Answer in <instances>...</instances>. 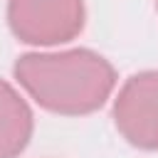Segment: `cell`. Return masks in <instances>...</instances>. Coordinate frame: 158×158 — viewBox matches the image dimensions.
Masks as SVG:
<instances>
[{
    "mask_svg": "<svg viewBox=\"0 0 158 158\" xmlns=\"http://www.w3.org/2000/svg\"><path fill=\"white\" fill-rule=\"evenodd\" d=\"M12 77L37 106L59 116L94 114L116 86L114 64L86 47L20 54Z\"/></svg>",
    "mask_w": 158,
    "mask_h": 158,
    "instance_id": "1",
    "label": "cell"
},
{
    "mask_svg": "<svg viewBox=\"0 0 158 158\" xmlns=\"http://www.w3.org/2000/svg\"><path fill=\"white\" fill-rule=\"evenodd\" d=\"M84 0H7L10 32L32 47H54L81 35Z\"/></svg>",
    "mask_w": 158,
    "mask_h": 158,
    "instance_id": "2",
    "label": "cell"
},
{
    "mask_svg": "<svg viewBox=\"0 0 158 158\" xmlns=\"http://www.w3.org/2000/svg\"><path fill=\"white\" fill-rule=\"evenodd\" d=\"M116 131L141 151L158 148V69L131 74L111 106Z\"/></svg>",
    "mask_w": 158,
    "mask_h": 158,
    "instance_id": "3",
    "label": "cell"
},
{
    "mask_svg": "<svg viewBox=\"0 0 158 158\" xmlns=\"http://www.w3.org/2000/svg\"><path fill=\"white\" fill-rule=\"evenodd\" d=\"M35 131V116L22 94L0 79V158H17Z\"/></svg>",
    "mask_w": 158,
    "mask_h": 158,
    "instance_id": "4",
    "label": "cell"
},
{
    "mask_svg": "<svg viewBox=\"0 0 158 158\" xmlns=\"http://www.w3.org/2000/svg\"><path fill=\"white\" fill-rule=\"evenodd\" d=\"M156 12H158V0H156Z\"/></svg>",
    "mask_w": 158,
    "mask_h": 158,
    "instance_id": "5",
    "label": "cell"
}]
</instances>
